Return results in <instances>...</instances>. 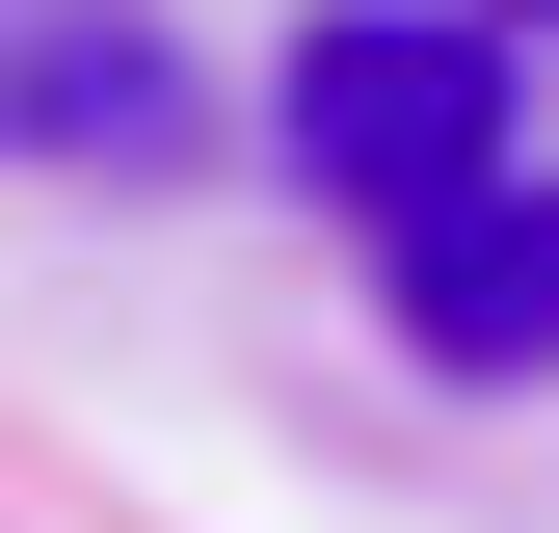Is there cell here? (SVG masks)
<instances>
[{
	"label": "cell",
	"instance_id": "3",
	"mask_svg": "<svg viewBox=\"0 0 559 533\" xmlns=\"http://www.w3.org/2000/svg\"><path fill=\"white\" fill-rule=\"evenodd\" d=\"M373 294H400V347L479 374V400L559 374V187H533V161H479L453 214H400V240H373Z\"/></svg>",
	"mask_w": 559,
	"mask_h": 533
},
{
	"label": "cell",
	"instance_id": "1",
	"mask_svg": "<svg viewBox=\"0 0 559 533\" xmlns=\"http://www.w3.org/2000/svg\"><path fill=\"white\" fill-rule=\"evenodd\" d=\"M507 107H533V54L479 27V0H320V27H294V81H266V133H294V187H320L346 240L453 214V187L507 161Z\"/></svg>",
	"mask_w": 559,
	"mask_h": 533
},
{
	"label": "cell",
	"instance_id": "2",
	"mask_svg": "<svg viewBox=\"0 0 559 533\" xmlns=\"http://www.w3.org/2000/svg\"><path fill=\"white\" fill-rule=\"evenodd\" d=\"M187 27L160 0H0V161H53V187H187Z\"/></svg>",
	"mask_w": 559,
	"mask_h": 533
}]
</instances>
